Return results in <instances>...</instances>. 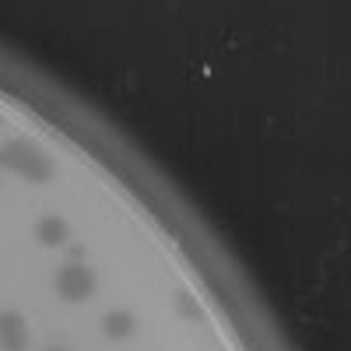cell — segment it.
<instances>
[{
	"label": "cell",
	"instance_id": "1",
	"mask_svg": "<svg viewBox=\"0 0 351 351\" xmlns=\"http://www.w3.org/2000/svg\"><path fill=\"white\" fill-rule=\"evenodd\" d=\"M53 288H56V295L67 299V302H88L95 295V271L84 267V263H77V260H71V263H64V267L56 271Z\"/></svg>",
	"mask_w": 351,
	"mask_h": 351
},
{
	"label": "cell",
	"instance_id": "2",
	"mask_svg": "<svg viewBox=\"0 0 351 351\" xmlns=\"http://www.w3.org/2000/svg\"><path fill=\"white\" fill-rule=\"evenodd\" d=\"M25 316L21 313H0V351H25Z\"/></svg>",
	"mask_w": 351,
	"mask_h": 351
},
{
	"label": "cell",
	"instance_id": "3",
	"mask_svg": "<svg viewBox=\"0 0 351 351\" xmlns=\"http://www.w3.org/2000/svg\"><path fill=\"white\" fill-rule=\"evenodd\" d=\"M18 176H25L28 183H49V180H53V162H49L39 148H32V155L21 162Z\"/></svg>",
	"mask_w": 351,
	"mask_h": 351
},
{
	"label": "cell",
	"instance_id": "4",
	"mask_svg": "<svg viewBox=\"0 0 351 351\" xmlns=\"http://www.w3.org/2000/svg\"><path fill=\"white\" fill-rule=\"evenodd\" d=\"M36 239H39L43 246H64V243H67V221H64V218H56V215L39 218V225H36Z\"/></svg>",
	"mask_w": 351,
	"mask_h": 351
},
{
	"label": "cell",
	"instance_id": "5",
	"mask_svg": "<svg viewBox=\"0 0 351 351\" xmlns=\"http://www.w3.org/2000/svg\"><path fill=\"white\" fill-rule=\"evenodd\" d=\"M32 148H36V144H28V141H8V144H0V169L18 172L21 162L32 155Z\"/></svg>",
	"mask_w": 351,
	"mask_h": 351
},
{
	"label": "cell",
	"instance_id": "6",
	"mask_svg": "<svg viewBox=\"0 0 351 351\" xmlns=\"http://www.w3.org/2000/svg\"><path fill=\"white\" fill-rule=\"evenodd\" d=\"M102 334L106 337H127V334H134V316L130 313H123V309H116V313H109L106 319H102Z\"/></svg>",
	"mask_w": 351,
	"mask_h": 351
},
{
	"label": "cell",
	"instance_id": "7",
	"mask_svg": "<svg viewBox=\"0 0 351 351\" xmlns=\"http://www.w3.org/2000/svg\"><path fill=\"white\" fill-rule=\"evenodd\" d=\"M176 306H180V313H186V316H200V306L190 299V291H180V295H176Z\"/></svg>",
	"mask_w": 351,
	"mask_h": 351
},
{
	"label": "cell",
	"instance_id": "8",
	"mask_svg": "<svg viewBox=\"0 0 351 351\" xmlns=\"http://www.w3.org/2000/svg\"><path fill=\"white\" fill-rule=\"evenodd\" d=\"M49 351H64V348H49Z\"/></svg>",
	"mask_w": 351,
	"mask_h": 351
},
{
	"label": "cell",
	"instance_id": "9",
	"mask_svg": "<svg viewBox=\"0 0 351 351\" xmlns=\"http://www.w3.org/2000/svg\"><path fill=\"white\" fill-rule=\"evenodd\" d=\"M0 123H4V120H0Z\"/></svg>",
	"mask_w": 351,
	"mask_h": 351
}]
</instances>
